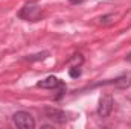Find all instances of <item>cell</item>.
Here are the masks:
<instances>
[{
  "mask_svg": "<svg viewBox=\"0 0 131 129\" xmlns=\"http://www.w3.org/2000/svg\"><path fill=\"white\" fill-rule=\"evenodd\" d=\"M18 17L26 20V21H38L41 18V8L37 5V3H26L20 12H18Z\"/></svg>",
  "mask_w": 131,
  "mask_h": 129,
  "instance_id": "cell-1",
  "label": "cell"
},
{
  "mask_svg": "<svg viewBox=\"0 0 131 129\" xmlns=\"http://www.w3.org/2000/svg\"><path fill=\"white\" fill-rule=\"evenodd\" d=\"M12 122L17 128L20 129H34L35 128V120L34 117L26 112V111H17L14 115H12Z\"/></svg>",
  "mask_w": 131,
  "mask_h": 129,
  "instance_id": "cell-2",
  "label": "cell"
},
{
  "mask_svg": "<svg viewBox=\"0 0 131 129\" xmlns=\"http://www.w3.org/2000/svg\"><path fill=\"white\" fill-rule=\"evenodd\" d=\"M43 112H44V115L47 119H50L55 123H66V122H69L72 119V117H69V114L66 111L58 109V108H52V106H46L43 109Z\"/></svg>",
  "mask_w": 131,
  "mask_h": 129,
  "instance_id": "cell-3",
  "label": "cell"
},
{
  "mask_svg": "<svg viewBox=\"0 0 131 129\" xmlns=\"http://www.w3.org/2000/svg\"><path fill=\"white\" fill-rule=\"evenodd\" d=\"M113 111V97L110 94L101 97L99 100V106H98V115L99 117H108Z\"/></svg>",
  "mask_w": 131,
  "mask_h": 129,
  "instance_id": "cell-4",
  "label": "cell"
},
{
  "mask_svg": "<svg viewBox=\"0 0 131 129\" xmlns=\"http://www.w3.org/2000/svg\"><path fill=\"white\" fill-rule=\"evenodd\" d=\"M37 87H40V88H46V90H55V88H66L64 82H63L61 79L55 78V76H47L46 79L40 81V82L37 84Z\"/></svg>",
  "mask_w": 131,
  "mask_h": 129,
  "instance_id": "cell-5",
  "label": "cell"
},
{
  "mask_svg": "<svg viewBox=\"0 0 131 129\" xmlns=\"http://www.w3.org/2000/svg\"><path fill=\"white\" fill-rule=\"evenodd\" d=\"M47 55H49L47 52H43V53H37V55H31V56H26V58H25V61H29V62H32V61H38V59H44Z\"/></svg>",
  "mask_w": 131,
  "mask_h": 129,
  "instance_id": "cell-6",
  "label": "cell"
},
{
  "mask_svg": "<svg viewBox=\"0 0 131 129\" xmlns=\"http://www.w3.org/2000/svg\"><path fill=\"white\" fill-rule=\"evenodd\" d=\"M70 76L72 78H78V76H81V70H79V67L76 65V67H73V68H70Z\"/></svg>",
  "mask_w": 131,
  "mask_h": 129,
  "instance_id": "cell-7",
  "label": "cell"
},
{
  "mask_svg": "<svg viewBox=\"0 0 131 129\" xmlns=\"http://www.w3.org/2000/svg\"><path fill=\"white\" fill-rule=\"evenodd\" d=\"M72 5H81V3H84L85 0H69Z\"/></svg>",
  "mask_w": 131,
  "mask_h": 129,
  "instance_id": "cell-8",
  "label": "cell"
},
{
  "mask_svg": "<svg viewBox=\"0 0 131 129\" xmlns=\"http://www.w3.org/2000/svg\"><path fill=\"white\" fill-rule=\"evenodd\" d=\"M127 61H130V62H131V52L127 55Z\"/></svg>",
  "mask_w": 131,
  "mask_h": 129,
  "instance_id": "cell-9",
  "label": "cell"
}]
</instances>
